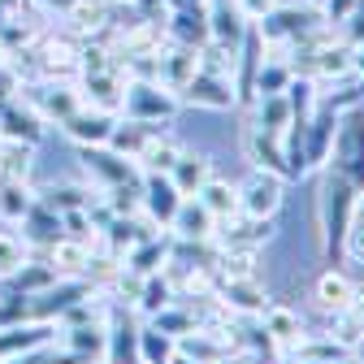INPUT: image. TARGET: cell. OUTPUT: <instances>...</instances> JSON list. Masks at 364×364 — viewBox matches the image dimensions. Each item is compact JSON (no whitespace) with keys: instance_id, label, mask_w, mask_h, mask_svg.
Returning a JSON list of instances; mask_svg holds the SVG:
<instances>
[{"instance_id":"obj_24","label":"cell","mask_w":364,"mask_h":364,"mask_svg":"<svg viewBox=\"0 0 364 364\" xmlns=\"http://www.w3.org/2000/svg\"><path fill=\"white\" fill-rule=\"evenodd\" d=\"M287 355H299V360H316V364H351V347L338 343L330 330H308Z\"/></svg>"},{"instance_id":"obj_36","label":"cell","mask_w":364,"mask_h":364,"mask_svg":"<svg viewBox=\"0 0 364 364\" xmlns=\"http://www.w3.org/2000/svg\"><path fill=\"white\" fill-rule=\"evenodd\" d=\"M48 208H57V213H74V208H91V200H87V191L82 187H53L48 196H39Z\"/></svg>"},{"instance_id":"obj_15","label":"cell","mask_w":364,"mask_h":364,"mask_svg":"<svg viewBox=\"0 0 364 364\" xmlns=\"http://www.w3.org/2000/svg\"><path fill=\"white\" fill-rule=\"evenodd\" d=\"M178 100H187V105H196V109H217V113L239 105V96H235V78L213 74V70H200V74L187 82V91H182Z\"/></svg>"},{"instance_id":"obj_13","label":"cell","mask_w":364,"mask_h":364,"mask_svg":"<svg viewBox=\"0 0 364 364\" xmlns=\"http://www.w3.org/2000/svg\"><path fill=\"white\" fill-rule=\"evenodd\" d=\"M200 5H204V22H208V39L225 43V48H239L252 26L239 9V0H200Z\"/></svg>"},{"instance_id":"obj_8","label":"cell","mask_w":364,"mask_h":364,"mask_svg":"<svg viewBox=\"0 0 364 364\" xmlns=\"http://www.w3.org/2000/svg\"><path fill=\"white\" fill-rule=\"evenodd\" d=\"M196 74H200V48H187V43L165 39L161 53H156V82L165 91H173V96H182Z\"/></svg>"},{"instance_id":"obj_10","label":"cell","mask_w":364,"mask_h":364,"mask_svg":"<svg viewBox=\"0 0 364 364\" xmlns=\"http://www.w3.org/2000/svg\"><path fill=\"white\" fill-rule=\"evenodd\" d=\"M22 105H31L39 117H43V126H48V122H65L78 105H82V96H78V87L74 82H39V87H26V96H18Z\"/></svg>"},{"instance_id":"obj_18","label":"cell","mask_w":364,"mask_h":364,"mask_svg":"<svg viewBox=\"0 0 364 364\" xmlns=\"http://www.w3.org/2000/svg\"><path fill=\"white\" fill-rule=\"evenodd\" d=\"M57 343L78 360H105V316H87L74 326H57Z\"/></svg>"},{"instance_id":"obj_7","label":"cell","mask_w":364,"mask_h":364,"mask_svg":"<svg viewBox=\"0 0 364 364\" xmlns=\"http://www.w3.org/2000/svg\"><path fill=\"white\" fill-rule=\"evenodd\" d=\"M78 161H82V169L100 182V191H109V187H122V182H139L144 178V169L134 165L130 156H122V152H113L109 144H96V148H78Z\"/></svg>"},{"instance_id":"obj_1","label":"cell","mask_w":364,"mask_h":364,"mask_svg":"<svg viewBox=\"0 0 364 364\" xmlns=\"http://www.w3.org/2000/svg\"><path fill=\"white\" fill-rule=\"evenodd\" d=\"M316 173H321V187H316V243H321L330 264H338L347 225L360 213V191L351 187V178L343 169H334V165L316 169Z\"/></svg>"},{"instance_id":"obj_33","label":"cell","mask_w":364,"mask_h":364,"mask_svg":"<svg viewBox=\"0 0 364 364\" xmlns=\"http://www.w3.org/2000/svg\"><path fill=\"white\" fill-rule=\"evenodd\" d=\"M287 100H291V117H295V122H308L312 109L321 105V87H316L312 78H304V74H295L291 87H287Z\"/></svg>"},{"instance_id":"obj_28","label":"cell","mask_w":364,"mask_h":364,"mask_svg":"<svg viewBox=\"0 0 364 364\" xmlns=\"http://www.w3.org/2000/svg\"><path fill=\"white\" fill-rule=\"evenodd\" d=\"M173 299H178L173 282L165 278V269H156V273H144V282H139V299H134V312H139L144 321H148L152 312H161V308H165V304H173Z\"/></svg>"},{"instance_id":"obj_17","label":"cell","mask_w":364,"mask_h":364,"mask_svg":"<svg viewBox=\"0 0 364 364\" xmlns=\"http://www.w3.org/2000/svg\"><path fill=\"white\" fill-rule=\"evenodd\" d=\"M213 225H217V217L196 196H182V204L169 221V235L182 239V243H213Z\"/></svg>"},{"instance_id":"obj_29","label":"cell","mask_w":364,"mask_h":364,"mask_svg":"<svg viewBox=\"0 0 364 364\" xmlns=\"http://www.w3.org/2000/svg\"><path fill=\"white\" fill-rule=\"evenodd\" d=\"M252 122L256 126H264V130H273V134H282L295 117H291V100H287V91H273V96H256L252 105Z\"/></svg>"},{"instance_id":"obj_48","label":"cell","mask_w":364,"mask_h":364,"mask_svg":"<svg viewBox=\"0 0 364 364\" xmlns=\"http://www.w3.org/2000/svg\"><path fill=\"white\" fill-rule=\"evenodd\" d=\"M169 364H173V360H169Z\"/></svg>"},{"instance_id":"obj_6","label":"cell","mask_w":364,"mask_h":364,"mask_svg":"<svg viewBox=\"0 0 364 364\" xmlns=\"http://www.w3.org/2000/svg\"><path fill=\"white\" fill-rule=\"evenodd\" d=\"M278 235V221L273 217H247V213H230L213 225V247H264Z\"/></svg>"},{"instance_id":"obj_23","label":"cell","mask_w":364,"mask_h":364,"mask_svg":"<svg viewBox=\"0 0 364 364\" xmlns=\"http://www.w3.org/2000/svg\"><path fill=\"white\" fill-rule=\"evenodd\" d=\"M91 247H96V243H82V239H74V235H61L48 252H43V260L53 264L57 278H82V273H87V260H91Z\"/></svg>"},{"instance_id":"obj_3","label":"cell","mask_w":364,"mask_h":364,"mask_svg":"<svg viewBox=\"0 0 364 364\" xmlns=\"http://www.w3.org/2000/svg\"><path fill=\"white\" fill-rule=\"evenodd\" d=\"M139 330L144 316L130 304H113L105 312V364H139Z\"/></svg>"},{"instance_id":"obj_37","label":"cell","mask_w":364,"mask_h":364,"mask_svg":"<svg viewBox=\"0 0 364 364\" xmlns=\"http://www.w3.org/2000/svg\"><path fill=\"white\" fill-rule=\"evenodd\" d=\"M343 256L351 264H364V208L355 213V221L347 225V239H343Z\"/></svg>"},{"instance_id":"obj_38","label":"cell","mask_w":364,"mask_h":364,"mask_svg":"<svg viewBox=\"0 0 364 364\" xmlns=\"http://www.w3.org/2000/svg\"><path fill=\"white\" fill-rule=\"evenodd\" d=\"M334 31L343 35V43H351V48H364V9H351Z\"/></svg>"},{"instance_id":"obj_27","label":"cell","mask_w":364,"mask_h":364,"mask_svg":"<svg viewBox=\"0 0 364 364\" xmlns=\"http://www.w3.org/2000/svg\"><path fill=\"white\" fill-rule=\"evenodd\" d=\"M196 200H200V204H204V208H208L217 221H221V217L239 213V182H230V178H217V173H213V178L204 182V187L196 191Z\"/></svg>"},{"instance_id":"obj_12","label":"cell","mask_w":364,"mask_h":364,"mask_svg":"<svg viewBox=\"0 0 364 364\" xmlns=\"http://www.w3.org/2000/svg\"><path fill=\"white\" fill-rule=\"evenodd\" d=\"M113 126H117V113H109V109H96V105H78V109H74V113L61 122V130L70 134V139H74L78 148L109 144Z\"/></svg>"},{"instance_id":"obj_41","label":"cell","mask_w":364,"mask_h":364,"mask_svg":"<svg viewBox=\"0 0 364 364\" xmlns=\"http://www.w3.org/2000/svg\"><path fill=\"white\" fill-rule=\"evenodd\" d=\"M0 364H48V347H39V351H22V355H9V360H0Z\"/></svg>"},{"instance_id":"obj_2","label":"cell","mask_w":364,"mask_h":364,"mask_svg":"<svg viewBox=\"0 0 364 364\" xmlns=\"http://www.w3.org/2000/svg\"><path fill=\"white\" fill-rule=\"evenodd\" d=\"M178 96L165 91L161 82H144V78H126V96H122V113L117 117H130V122H144V126H161L178 113Z\"/></svg>"},{"instance_id":"obj_4","label":"cell","mask_w":364,"mask_h":364,"mask_svg":"<svg viewBox=\"0 0 364 364\" xmlns=\"http://www.w3.org/2000/svg\"><path fill=\"white\" fill-rule=\"evenodd\" d=\"M299 152H304V169L316 173L330 165V152H334V134H338V113L330 105H316L308 122H299Z\"/></svg>"},{"instance_id":"obj_30","label":"cell","mask_w":364,"mask_h":364,"mask_svg":"<svg viewBox=\"0 0 364 364\" xmlns=\"http://www.w3.org/2000/svg\"><path fill=\"white\" fill-rule=\"evenodd\" d=\"M70 26L78 31V35H96V31H105V22H109V0H70Z\"/></svg>"},{"instance_id":"obj_35","label":"cell","mask_w":364,"mask_h":364,"mask_svg":"<svg viewBox=\"0 0 364 364\" xmlns=\"http://www.w3.org/2000/svg\"><path fill=\"white\" fill-rule=\"evenodd\" d=\"M26 260H31V243H26L22 235L0 230V282H9Z\"/></svg>"},{"instance_id":"obj_14","label":"cell","mask_w":364,"mask_h":364,"mask_svg":"<svg viewBox=\"0 0 364 364\" xmlns=\"http://www.w3.org/2000/svg\"><path fill=\"white\" fill-rule=\"evenodd\" d=\"M243 148H247V161L252 169H269V173H282L291 182V169H287V148H282V134H273L256 122H247L243 130Z\"/></svg>"},{"instance_id":"obj_45","label":"cell","mask_w":364,"mask_h":364,"mask_svg":"<svg viewBox=\"0 0 364 364\" xmlns=\"http://www.w3.org/2000/svg\"><path fill=\"white\" fill-rule=\"evenodd\" d=\"M78 364H105V360H78Z\"/></svg>"},{"instance_id":"obj_32","label":"cell","mask_w":364,"mask_h":364,"mask_svg":"<svg viewBox=\"0 0 364 364\" xmlns=\"http://www.w3.org/2000/svg\"><path fill=\"white\" fill-rule=\"evenodd\" d=\"M148 130H152V126H144V122H130V117H117V126H113V134H109V148L134 161V156H139V148L148 144Z\"/></svg>"},{"instance_id":"obj_19","label":"cell","mask_w":364,"mask_h":364,"mask_svg":"<svg viewBox=\"0 0 364 364\" xmlns=\"http://www.w3.org/2000/svg\"><path fill=\"white\" fill-rule=\"evenodd\" d=\"M217 299L230 308V316H260L264 304H269L260 278H221L217 282Z\"/></svg>"},{"instance_id":"obj_25","label":"cell","mask_w":364,"mask_h":364,"mask_svg":"<svg viewBox=\"0 0 364 364\" xmlns=\"http://www.w3.org/2000/svg\"><path fill=\"white\" fill-rule=\"evenodd\" d=\"M213 178V156L208 152H196V148H182L173 169H169V182L182 191V196H196L204 182Z\"/></svg>"},{"instance_id":"obj_47","label":"cell","mask_w":364,"mask_h":364,"mask_svg":"<svg viewBox=\"0 0 364 364\" xmlns=\"http://www.w3.org/2000/svg\"><path fill=\"white\" fill-rule=\"evenodd\" d=\"M0 61H5V48H0Z\"/></svg>"},{"instance_id":"obj_34","label":"cell","mask_w":364,"mask_h":364,"mask_svg":"<svg viewBox=\"0 0 364 364\" xmlns=\"http://www.w3.org/2000/svg\"><path fill=\"white\" fill-rule=\"evenodd\" d=\"M169 360H173V334L144 321V330H139V364H169Z\"/></svg>"},{"instance_id":"obj_11","label":"cell","mask_w":364,"mask_h":364,"mask_svg":"<svg viewBox=\"0 0 364 364\" xmlns=\"http://www.w3.org/2000/svg\"><path fill=\"white\" fill-rule=\"evenodd\" d=\"M260 321V330L269 334V343H273V351H278V360L308 334V321L299 316V308H291V304H264V312L256 316Z\"/></svg>"},{"instance_id":"obj_31","label":"cell","mask_w":364,"mask_h":364,"mask_svg":"<svg viewBox=\"0 0 364 364\" xmlns=\"http://www.w3.org/2000/svg\"><path fill=\"white\" fill-rule=\"evenodd\" d=\"M35 200H39V196L31 191V182H0V221L18 225V221L31 213Z\"/></svg>"},{"instance_id":"obj_16","label":"cell","mask_w":364,"mask_h":364,"mask_svg":"<svg viewBox=\"0 0 364 364\" xmlns=\"http://www.w3.org/2000/svg\"><path fill=\"white\" fill-rule=\"evenodd\" d=\"M57 343V326L53 321H14L0 326V360L22 355V351H39Z\"/></svg>"},{"instance_id":"obj_5","label":"cell","mask_w":364,"mask_h":364,"mask_svg":"<svg viewBox=\"0 0 364 364\" xmlns=\"http://www.w3.org/2000/svg\"><path fill=\"white\" fill-rule=\"evenodd\" d=\"M282 196H287V178L282 173L252 169L239 182V213H247V217H278Z\"/></svg>"},{"instance_id":"obj_42","label":"cell","mask_w":364,"mask_h":364,"mask_svg":"<svg viewBox=\"0 0 364 364\" xmlns=\"http://www.w3.org/2000/svg\"><path fill=\"white\" fill-rule=\"evenodd\" d=\"M351 74L364 78V48H351Z\"/></svg>"},{"instance_id":"obj_20","label":"cell","mask_w":364,"mask_h":364,"mask_svg":"<svg viewBox=\"0 0 364 364\" xmlns=\"http://www.w3.org/2000/svg\"><path fill=\"white\" fill-rule=\"evenodd\" d=\"M39 134H43V117L22 105V100H0V139H9V144H39Z\"/></svg>"},{"instance_id":"obj_9","label":"cell","mask_w":364,"mask_h":364,"mask_svg":"<svg viewBox=\"0 0 364 364\" xmlns=\"http://www.w3.org/2000/svg\"><path fill=\"white\" fill-rule=\"evenodd\" d=\"M178 204H182V191L169 182V173H144L139 178V213L156 225V230H169Z\"/></svg>"},{"instance_id":"obj_46","label":"cell","mask_w":364,"mask_h":364,"mask_svg":"<svg viewBox=\"0 0 364 364\" xmlns=\"http://www.w3.org/2000/svg\"><path fill=\"white\" fill-rule=\"evenodd\" d=\"M312 5H316V9H321V0H312Z\"/></svg>"},{"instance_id":"obj_43","label":"cell","mask_w":364,"mask_h":364,"mask_svg":"<svg viewBox=\"0 0 364 364\" xmlns=\"http://www.w3.org/2000/svg\"><path fill=\"white\" fill-rule=\"evenodd\" d=\"M351 364H364V338H360V343L351 347Z\"/></svg>"},{"instance_id":"obj_26","label":"cell","mask_w":364,"mask_h":364,"mask_svg":"<svg viewBox=\"0 0 364 364\" xmlns=\"http://www.w3.org/2000/svg\"><path fill=\"white\" fill-rule=\"evenodd\" d=\"M178 152H182V144L173 139V134L161 130V126H152L148 130V144L139 148V156H134V165H139L144 173H169L173 161H178Z\"/></svg>"},{"instance_id":"obj_40","label":"cell","mask_w":364,"mask_h":364,"mask_svg":"<svg viewBox=\"0 0 364 364\" xmlns=\"http://www.w3.org/2000/svg\"><path fill=\"white\" fill-rule=\"evenodd\" d=\"M282 0H239V9H243V18L247 22H260V18H269L273 9H278Z\"/></svg>"},{"instance_id":"obj_44","label":"cell","mask_w":364,"mask_h":364,"mask_svg":"<svg viewBox=\"0 0 364 364\" xmlns=\"http://www.w3.org/2000/svg\"><path fill=\"white\" fill-rule=\"evenodd\" d=\"M278 364H316V360H299V355H282Z\"/></svg>"},{"instance_id":"obj_22","label":"cell","mask_w":364,"mask_h":364,"mask_svg":"<svg viewBox=\"0 0 364 364\" xmlns=\"http://www.w3.org/2000/svg\"><path fill=\"white\" fill-rule=\"evenodd\" d=\"M18 225H22V239H26L31 247H43V252H48V247L65 235L61 213H57V208H48L43 200H35V204H31V213H26Z\"/></svg>"},{"instance_id":"obj_21","label":"cell","mask_w":364,"mask_h":364,"mask_svg":"<svg viewBox=\"0 0 364 364\" xmlns=\"http://www.w3.org/2000/svg\"><path fill=\"white\" fill-rule=\"evenodd\" d=\"M355 291H360V287L347 278V273L330 264L326 273H316V282H312V304L321 308L326 316H334V312H343V308L355 299Z\"/></svg>"},{"instance_id":"obj_39","label":"cell","mask_w":364,"mask_h":364,"mask_svg":"<svg viewBox=\"0 0 364 364\" xmlns=\"http://www.w3.org/2000/svg\"><path fill=\"white\" fill-rule=\"evenodd\" d=\"M351 9H360V0H321V18H326L330 26H338Z\"/></svg>"}]
</instances>
